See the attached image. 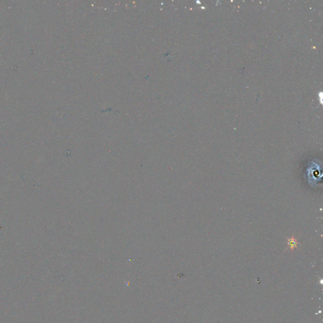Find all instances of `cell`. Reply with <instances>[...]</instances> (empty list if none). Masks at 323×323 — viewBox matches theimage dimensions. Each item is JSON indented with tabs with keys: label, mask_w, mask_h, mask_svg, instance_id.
<instances>
[{
	"label": "cell",
	"mask_w": 323,
	"mask_h": 323,
	"mask_svg": "<svg viewBox=\"0 0 323 323\" xmlns=\"http://www.w3.org/2000/svg\"><path fill=\"white\" fill-rule=\"evenodd\" d=\"M299 242L297 241V240L295 239V237L292 236L291 238L288 239V245L289 247V249H290L292 251H293L294 249L298 247Z\"/></svg>",
	"instance_id": "cell-1"
}]
</instances>
